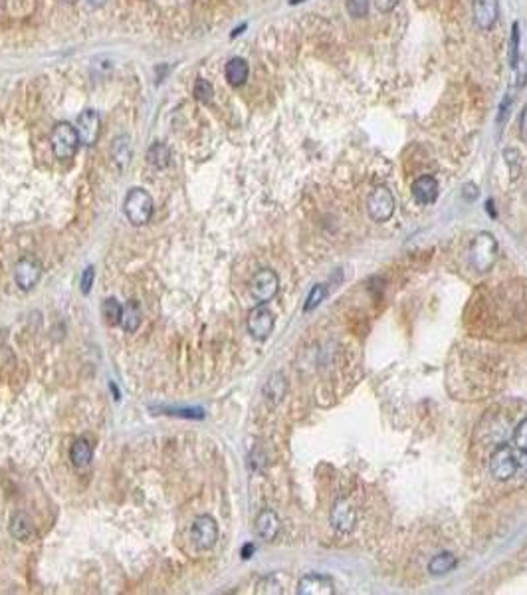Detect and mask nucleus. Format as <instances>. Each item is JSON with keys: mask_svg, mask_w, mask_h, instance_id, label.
<instances>
[{"mask_svg": "<svg viewBox=\"0 0 527 595\" xmlns=\"http://www.w3.org/2000/svg\"><path fill=\"white\" fill-rule=\"evenodd\" d=\"M153 199L145 189H131L123 201V210L129 223L135 226H143L151 221L153 217Z\"/></svg>", "mask_w": 527, "mask_h": 595, "instance_id": "f257e3e1", "label": "nucleus"}, {"mask_svg": "<svg viewBox=\"0 0 527 595\" xmlns=\"http://www.w3.org/2000/svg\"><path fill=\"white\" fill-rule=\"evenodd\" d=\"M498 258V242L489 232H480L470 244V262L478 272H488Z\"/></svg>", "mask_w": 527, "mask_h": 595, "instance_id": "f03ea898", "label": "nucleus"}, {"mask_svg": "<svg viewBox=\"0 0 527 595\" xmlns=\"http://www.w3.org/2000/svg\"><path fill=\"white\" fill-rule=\"evenodd\" d=\"M50 143H52V151L57 159H72L77 151V145H79V137H77V131L72 123L62 121V123L54 125L52 135H50Z\"/></svg>", "mask_w": 527, "mask_h": 595, "instance_id": "7ed1b4c3", "label": "nucleus"}, {"mask_svg": "<svg viewBox=\"0 0 527 595\" xmlns=\"http://www.w3.org/2000/svg\"><path fill=\"white\" fill-rule=\"evenodd\" d=\"M517 468H519V459L515 457L511 446L502 445L491 452V457H489V472H491L493 478L509 481L511 476H515Z\"/></svg>", "mask_w": 527, "mask_h": 595, "instance_id": "20e7f679", "label": "nucleus"}, {"mask_svg": "<svg viewBox=\"0 0 527 595\" xmlns=\"http://www.w3.org/2000/svg\"><path fill=\"white\" fill-rule=\"evenodd\" d=\"M367 212L375 223H387L395 212V197L387 186H376L367 199Z\"/></svg>", "mask_w": 527, "mask_h": 595, "instance_id": "39448f33", "label": "nucleus"}, {"mask_svg": "<svg viewBox=\"0 0 527 595\" xmlns=\"http://www.w3.org/2000/svg\"><path fill=\"white\" fill-rule=\"evenodd\" d=\"M278 288H280V278L270 268L258 270L250 280V294L258 304L270 302L272 298L278 294Z\"/></svg>", "mask_w": 527, "mask_h": 595, "instance_id": "423d86ee", "label": "nucleus"}, {"mask_svg": "<svg viewBox=\"0 0 527 595\" xmlns=\"http://www.w3.org/2000/svg\"><path fill=\"white\" fill-rule=\"evenodd\" d=\"M190 538H192V544L198 548V550H210L216 539H218V526H216V520L208 514H201L196 516L194 522H192V530H190Z\"/></svg>", "mask_w": 527, "mask_h": 595, "instance_id": "0eeeda50", "label": "nucleus"}, {"mask_svg": "<svg viewBox=\"0 0 527 595\" xmlns=\"http://www.w3.org/2000/svg\"><path fill=\"white\" fill-rule=\"evenodd\" d=\"M329 522L331 526L341 532V534H349L353 528H355V522H357V514H355V508L353 504L345 498H337L333 506H331V512H329Z\"/></svg>", "mask_w": 527, "mask_h": 595, "instance_id": "6e6552de", "label": "nucleus"}, {"mask_svg": "<svg viewBox=\"0 0 527 595\" xmlns=\"http://www.w3.org/2000/svg\"><path fill=\"white\" fill-rule=\"evenodd\" d=\"M472 16L480 30H491L500 19L498 0H472Z\"/></svg>", "mask_w": 527, "mask_h": 595, "instance_id": "1a4fd4ad", "label": "nucleus"}, {"mask_svg": "<svg viewBox=\"0 0 527 595\" xmlns=\"http://www.w3.org/2000/svg\"><path fill=\"white\" fill-rule=\"evenodd\" d=\"M99 127H101L99 113L94 112V110H86V112L79 113L77 121H75V131H77L79 143L94 145L97 137H99Z\"/></svg>", "mask_w": 527, "mask_h": 595, "instance_id": "9d476101", "label": "nucleus"}, {"mask_svg": "<svg viewBox=\"0 0 527 595\" xmlns=\"http://www.w3.org/2000/svg\"><path fill=\"white\" fill-rule=\"evenodd\" d=\"M42 278V264L36 258H22L14 266V282L20 290H32Z\"/></svg>", "mask_w": 527, "mask_h": 595, "instance_id": "9b49d317", "label": "nucleus"}, {"mask_svg": "<svg viewBox=\"0 0 527 595\" xmlns=\"http://www.w3.org/2000/svg\"><path fill=\"white\" fill-rule=\"evenodd\" d=\"M248 332L256 339H266L274 332V314L264 306L254 308L248 316Z\"/></svg>", "mask_w": 527, "mask_h": 595, "instance_id": "f8f14e48", "label": "nucleus"}, {"mask_svg": "<svg viewBox=\"0 0 527 595\" xmlns=\"http://www.w3.org/2000/svg\"><path fill=\"white\" fill-rule=\"evenodd\" d=\"M298 594L300 595H333L335 585L327 576L321 574H307L298 583Z\"/></svg>", "mask_w": 527, "mask_h": 595, "instance_id": "ddd939ff", "label": "nucleus"}, {"mask_svg": "<svg viewBox=\"0 0 527 595\" xmlns=\"http://www.w3.org/2000/svg\"><path fill=\"white\" fill-rule=\"evenodd\" d=\"M440 185L433 175H422L413 183V197L418 205H433L438 199Z\"/></svg>", "mask_w": 527, "mask_h": 595, "instance_id": "4468645a", "label": "nucleus"}, {"mask_svg": "<svg viewBox=\"0 0 527 595\" xmlns=\"http://www.w3.org/2000/svg\"><path fill=\"white\" fill-rule=\"evenodd\" d=\"M133 155V145L131 139L127 135H119L115 137L112 143V149H110V159H112V165L115 167V171H123L127 169L129 161H131Z\"/></svg>", "mask_w": 527, "mask_h": 595, "instance_id": "2eb2a0df", "label": "nucleus"}, {"mask_svg": "<svg viewBox=\"0 0 527 595\" xmlns=\"http://www.w3.org/2000/svg\"><path fill=\"white\" fill-rule=\"evenodd\" d=\"M280 518L274 510H262L256 518V534L264 539V542H274L276 536L280 534Z\"/></svg>", "mask_w": 527, "mask_h": 595, "instance_id": "dca6fc26", "label": "nucleus"}, {"mask_svg": "<svg viewBox=\"0 0 527 595\" xmlns=\"http://www.w3.org/2000/svg\"><path fill=\"white\" fill-rule=\"evenodd\" d=\"M8 532L10 536L18 542H32L36 538V528L32 520L24 514V512H16L10 520V526H8Z\"/></svg>", "mask_w": 527, "mask_h": 595, "instance_id": "f3484780", "label": "nucleus"}, {"mask_svg": "<svg viewBox=\"0 0 527 595\" xmlns=\"http://www.w3.org/2000/svg\"><path fill=\"white\" fill-rule=\"evenodd\" d=\"M285 391H287V381H285L283 373L276 372L268 377V381H266V385H264V397H266L268 403L278 405L283 399Z\"/></svg>", "mask_w": 527, "mask_h": 595, "instance_id": "a211bd4d", "label": "nucleus"}, {"mask_svg": "<svg viewBox=\"0 0 527 595\" xmlns=\"http://www.w3.org/2000/svg\"><path fill=\"white\" fill-rule=\"evenodd\" d=\"M226 80L230 86L238 88V86H244L248 75H250V66L246 62L244 58H232L228 64H226Z\"/></svg>", "mask_w": 527, "mask_h": 595, "instance_id": "6ab92c4d", "label": "nucleus"}, {"mask_svg": "<svg viewBox=\"0 0 527 595\" xmlns=\"http://www.w3.org/2000/svg\"><path fill=\"white\" fill-rule=\"evenodd\" d=\"M119 324H121V328H123L125 332H129V334L137 332V328H139V324H141V306H139L137 300H129V302L125 304V308H123V312H121Z\"/></svg>", "mask_w": 527, "mask_h": 595, "instance_id": "aec40b11", "label": "nucleus"}, {"mask_svg": "<svg viewBox=\"0 0 527 595\" xmlns=\"http://www.w3.org/2000/svg\"><path fill=\"white\" fill-rule=\"evenodd\" d=\"M92 457H94V448H92L88 439H77L72 445V448H70V459H72V463L77 468H83V466L90 465Z\"/></svg>", "mask_w": 527, "mask_h": 595, "instance_id": "412c9836", "label": "nucleus"}, {"mask_svg": "<svg viewBox=\"0 0 527 595\" xmlns=\"http://www.w3.org/2000/svg\"><path fill=\"white\" fill-rule=\"evenodd\" d=\"M147 163L155 169H167L170 163V149L161 141H155L147 151Z\"/></svg>", "mask_w": 527, "mask_h": 595, "instance_id": "4be33fe9", "label": "nucleus"}, {"mask_svg": "<svg viewBox=\"0 0 527 595\" xmlns=\"http://www.w3.org/2000/svg\"><path fill=\"white\" fill-rule=\"evenodd\" d=\"M456 566H458L456 556H452V554H448V552H442V554H438V556H434V558L430 559V563H428V572H430L433 576H444V574L452 572Z\"/></svg>", "mask_w": 527, "mask_h": 595, "instance_id": "5701e85b", "label": "nucleus"}, {"mask_svg": "<svg viewBox=\"0 0 527 595\" xmlns=\"http://www.w3.org/2000/svg\"><path fill=\"white\" fill-rule=\"evenodd\" d=\"M121 312H123V306H121L115 298L103 300V304H101V316H103L107 326H117L119 319H121Z\"/></svg>", "mask_w": 527, "mask_h": 595, "instance_id": "b1692460", "label": "nucleus"}, {"mask_svg": "<svg viewBox=\"0 0 527 595\" xmlns=\"http://www.w3.org/2000/svg\"><path fill=\"white\" fill-rule=\"evenodd\" d=\"M515 90L511 92L509 90L506 95H504V99H502V104H500V108H498V115H496V123H498V127H500V131L506 127V123H508V117H509V112H511V108H513V101H515Z\"/></svg>", "mask_w": 527, "mask_h": 595, "instance_id": "393cba45", "label": "nucleus"}, {"mask_svg": "<svg viewBox=\"0 0 527 595\" xmlns=\"http://www.w3.org/2000/svg\"><path fill=\"white\" fill-rule=\"evenodd\" d=\"M325 298H327V286H325V284H316V286L311 288V292H309L307 300H305L303 310H305V312H313Z\"/></svg>", "mask_w": 527, "mask_h": 595, "instance_id": "a878e982", "label": "nucleus"}, {"mask_svg": "<svg viewBox=\"0 0 527 595\" xmlns=\"http://www.w3.org/2000/svg\"><path fill=\"white\" fill-rule=\"evenodd\" d=\"M519 24L515 22L511 26V36H509V68L513 70L519 62Z\"/></svg>", "mask_w": 527, "mask_h": 595, "instance_id": "bb28decb", "label": "nucleus"}, {"mask_svg": "<svg viewBox=\"0 0 527 595\" xmlns=\"http://www.w3.org/2000/svg\"><path fill=\"white\" fill-rule=\"evenodd\" d=\"M192 93H194V97H196L198 101H203V104H210V101H212V95H214V88H212V84H210L208 80L198 77V80L194 82V90H192Z\"/></svg>", "mask_w": 527, "mask_h": 595, "instance_id": "cd10ccee", "label": "nucleus"}, {"mask_svg": "<svg viewBox=\"0 0 527 595\" xmlns=\"http://www.w3.org/2000/svg\"><path fill=\"white\" fill-rule=\"evenodd\" d=\"M345 8H347L349 16H353V19H365V16L369 14L371 0H347V2H345Z\"/></svg>", "mask_w": 527, "mask_h": 595, "instance_id": "c85d7f7f", "label": "nucleus"}, {"mask_svg": "<svg viewBox=\"0 0 527 595\" xmlns=\"http://www.w3.org/2000/svg\"><path fill=\"white\" fill-rule=\"evenodd\" d=\"M513 72H515V84H513V90H515V92H519L522 88H526V84H527V60L526 58H519V62H517V66L513 68Z\"/></svg>", "mask_w": 527, "mask_h": 595, "instance_id": "c756f323", "label": "nucleus"}, {"mask_svg": "<svg viewBox=\"0 0 527 595\" xmlns=\"http://www.w3.org/2000/svg\"><path fill=\"white\" fill-rule=\"evenodd\" d=\"M256 592H258V594H283L282 583H278L274 576L264 577L262 581L258 583V590H256Z\"/></svg>", "mask_w": 527, "mask_h": 595, "instance_id": "7c9ffc66", "label": "nucleus"}, {"mask_svg": "<svg viewBox=\"0 0 527 595\" xmlns=\"http://www.w3.org/2000/svg\"><path fill=\"white\" fill-rule=\"evenodd\" d=\"M513 443H515V446H517L522 452H527V419H524V421L515 427Z\"/></svg>", "mask_w": 527, "mask_h": 595, "instance_id": "2f4dec72", "label": "nucleus"}, {"mask_svg": "<svg viewBox=\"0 0 527 595\" xmlns=\"http://www.w3.org/2000/svg\"><path fill=\"white\" fill-rule=\"evenodd\" d=\"M504 157H506V161H508L509 171L513 173V177H517V173H519V165H522V153H519L517 149L511 147L504 151Z\"/></svg>", "mask_w": 527, "mask_h": 595, "instance_id": "473e14b6", "label": "nucleus"}, {"mask_svg": "<svg viewBox=\"0 0 527 595\" xmlns=\"http://www.w3.org/2000/svg\"><path fill=\"white\" fill-rule=\"evenodd\" d=\"M94 280H95V268L94 266H88V268L83 270V274H81V282H79V286H81V294H90V290H92V286H94Z\"/></svg>", "mask_w": 527, "mask_h": 595, "instance_id": "72a5a7b5", "label": "nucleus"}, {"mask_svg": "<svg viewBox=\"0 0 527 595\" xmlns=\"http://www.w3.org/2000/svg\"><path fill=\"white\" fill-rule=\"evenodd\" d=\"M376 6V10L378 12H383V14H389V12H393L396 6H398V2L400 0H373Z\"/></svg>", "mask_w": 527, "mask_h": 595, "instance_id": "f704fd0d", "label": "nucleus"}, {"mask_svg": "<svg viewBox=\"0 0 527 595\" xmlns=\"http://www.w3.org/2000/svg\"><path fill=\"white\" fill-rule=\"evenodd\" d=\"M519 135H522V139L527 141V104L524 106L522 113H519Z\"/></svg>", "mask_w": 527, "mask_h": 595, "instance_id": "c9c22d12", "label": "nucleus"}, {"mask_svg": "<svg viewBox=\"0 0 527 595\" xmlns=\"http://www.w3.org/2000/svg\"><path fill=\"white\" fill-rule=\"evenodd\" d=\"M476 191H478V189H476V185H472V183H468V185L464 186V195H466V199H468V201L476 199V195H478Z\"/></svg>", "mask_w": 527, "mask_h": 595, "instance_id": "e433bc0d", "label": "nucleus"}, {"mask_svg": "<svg viewBox=\"0 0 527 595\" xmlns=\"http://www.w3.org/2000/svg\"><path fill=\"white\" fill-rule=\"evenodd\" d=\"M252 554H254V546H252V544H246L244 548H242V558L248 559Z\"/></svg>", "mask_w": 527, "mask_h": 595, "instance_id": "4c0bfd02", "label": "nucleus"}, {"mask_svg": "<svg viewBox=\"0 0 527 595\" xmlns=\"http://www.w3.org/2000/svg\"><path fill=\"white\" fill-rule=\"evenodd\" d=\"M86 2H88V6H90V8H99V6H103L107 0H86Z\"/></svg>", "mask_w": 527, "mask_h": 595, "instance_id": "58836bf2", "label": "nucleus"}, {"mask_svg": "<svg viewBox=\"0 0 527 595\" xmlns=\"http://www.w3.org/2000/svg\"><path fill=\"white\" fill-rule=\"evenodd\" d=\"M524 454H526V459L519 461V468H517V470H522V472L527 476V452H524Z\"/></svg>", "mask_w": 527, "mask_h": 595, "instance_id": "ea45409f", "label": "nucleus"}, {"mask_svg": "<svg viewBox=\"0 0 527 595\" xmlns=\"http://www.w3.org/2000/svg\"><path fill=\"white\" fill-rule=\"evenodd\" d=\"M64 2H75V0H64Z\"/></svg>", "mask_w": 527, "mask_h": 595, "instance_id": "a19ab883", "label": "nucleus"}]
</instances>
